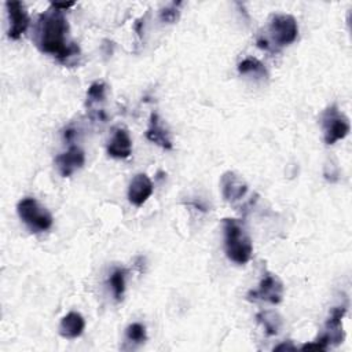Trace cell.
Here are the masks:
<instances>
[{"label":"cell","instance_id":"6da1fadb","mask_svg":"<svg viewBox=\"0 0 352 352\" xmlns=\"http://www.w3.org/2000/svg\"><path fill=\"white\" fill-rule=\"evenodd\" d=\"M34 41L41 52L55 56L65 65L80 54L78 45L69 40V23L63 11L52 6L37 19Z\"/></svg>","mask_w":352,"mask_h":352},{"label":"cell","instance_id":"7a4b0ae2","mask_svg":"<svg viewBox=\"0 0 352 352\" xmlns=\"http://www.w3.org/2000/svg\"><path fill=\"white\" fill-rule=\"evenodd\" d=\"M224 250L228 260L235 264H246L253 253L252 239L236 219H223Z\"/></svg>","mask_w":352,"mask_h":352},{"label":"cell","instance_id":"3957f363","mask_svg":"<svg viewBox=\"0 0 352 352\" xmlns=\"http://www.w3.org/2000/svg\"><path fill=\"white\" fill-rule=\"evenodd\" d=\"M16 212L32 232H43L52 227L51 213L32 197L22 198L16 205Z\"/></svg>","mask_w":352,"mask_h":352},{"label":"cell","instance_id":"277c9868","mask_svg":"<svg viewBox=\"0 0 352 352\" xmlns=\"http://www.w3.org/2000/svg\"><path fill=\"white\" fill-rule=\"evenodd\" d=\"M323 138L326 144H334L349 133V121L336 104L329 106L322 116Z\"/></svg>","mask_w":352,"mask_h":352},{"label":"cell","instance_id":"5b68a950","mask_svg":"<svg viewBox=\"0 0 352 352\" xmlns=\"http://www.w3.org/2000/svg\"><path fill=\"white\" fill-rule=\"evenodd\" d=\"M268 30L271 33L272 41L279 45L285 47L296 41L298 36V25L294 16L289 14H275L270 19Z\"/></svg>","mask_w":352,"mask_h":352},{"label":"cell","instance_id":"8992f818","mask_svg":"<svg viewBox=\"0 0 352 352\" xmlns=\"http://www.w3.org/2000/svg\"><path fill=\"white\" fill-rule=\"evenodd\" d=\"M249 300L267 301L270 304H279L283 298V285L274 274H265L256 290L248 293Z\"/></svg>","mask_w":352,"mask_h":352},{"label":"cell","instance_id":"52a82bcc","mask_svg":"<svg viewBox=\"0 0 352 352\" xmlns=\"http://www.w3.org/2000/svg\"><path fill=\"white\" fill-rule=\"evenodd\" d=\"M7 15L10 21L8 37L12 40H18L29 26V15L28 11L21 1H7L6 3Z\"/></svg>","mask_w":352,"mask_h":352},{"label":"cell","instance_id":"ba28073f","mask_svg":"<svg viewBox=\"0 0 352 352\" xmlns=\"http://www.w3.org/2000/svg\"><path fill=\"white\" fill-rule=\"evenodd\" d=\"M85 162V154L78 146H70L67 151L56 155L55 165L58 168V172L63 177L72 176L76 170L82 168Z\"/></svg>","mask_w":352,"mask_h":352},{"label":"cell","instance_id":"9c48e42d","mask_svg":"<svg viewBox=\"0 0 352 352\" xmlns=\"http://www.w3.org/2000/svg\"><path fill=\"white\" fill-rule=\"evenodd\" d=\"M154 186L146 173H138L129 183L128 199L135 206H142L153 194Z\"/></svg>","mask_w":352,"mask_h":352},{"label":"cell","instance_id":"30bf717a","mask_svg":"<svg viewBox=\"0 0 352 352\" xmlns=\"http://www.w3.org/2000/svg\"><path fill=\"white\" fill-rule=\"evenodd\" d=\"M221 194L226 201L235 204L248 192V184L234 172H226L220 180Z\"/></svg>","mask_w":352,"mask_h":352},{"label":"cell","instance_id":"8fae6325","mask_svg":"<svg viewBox=\"0 0 352 352\" xmlns=\"http://www.w3.org/2000/svg\"><path fill=\"white\" fill-rule=\"evenodd\" d=\"M132 153V140L125 128H117L109 140L107 154L113 158L124 160L128 158Z\"/></svg>","mask_w":352,"mask_h":352},{"label":"cell","instance_id":"7c38bea8","mask_svg":"<svg viewBox=\"0 0 352 352\" xmlns=\"http://www.w3.org/2000/svg\"><path fill=\"white\" fill-rule=\"evenodd\" d=\"M84 329H85V320L82 315L74 311L66 314L59 323V334L67 340H74L80 337Z\"/></svg>","mask_w":352,"mask_h":352},{"label":"cell","instance_id":"4fadbf2b","mask_svg":"<svg viewBox=\"0 0 352 352\" xmlns=\"http://www.w3.org/2000/svg\"><path fill=\"white\" fill-rule=\"evenodd\" d=\"M146 138L151 142L155 143L157 146L165 148V150H170L172 148V140L169 138L168 131L164 128V125L161 124V120L157 114H151L150 116V121H148V128L146 131Z\"/></svg>","mask_w":352,"mask_h":352},{"label":"cell","instance_id":"5bb4252c","mask_svg":"<svg viewBox=\"0 0 352 352\" xmlns=\"http://www.w3.org/2000/svg\"><path fill=\"white\" fill-rule=\"evenodd\" d=\"M256 319L264 327V330L268 336L279 334L282 324H283L282 318L274 311H261L256 315Z\"/></svg>","mask_w":352,"mask_h":352},{"label":"cell","instance_id":"9a60e30c","mask_svg":"<svg viewBox=\"0 0 352 352\" xmlns=\"http://www.w3.org/2000/svg\"><path fill=\"white\" fill-rule=\"evenodd\" d=\"M238 72L241 74H253L256 77H267V69L265 66L256 58H245L238 65Z\"/></svg>","mask_w":352,"mask_h":352},{"label":"cell","instance_id":"2e32d148","mask_svg":"<svg viewBox=\"0 0 352 352\" xmlns=\"http://www.w3.org/2000/svg\"><path fill=\"white\" fill-rule=\"evenodd\" d=\"M125 275H126V271L124 268H117L111 272V275L109 278L110 287H111L113 294L117 301H120L122 298L124 292H125Z\"/></svg>","mask_w":352,"mask_h":352},{"label":"cell","instance_id":"e0dca14e","mask_svg":"<svg viewBox=\"0 0 352 352\" xmlns=\"http://www.w3.org/2000/svg\"><path fill=\"white\" fill-rule=\"evenodd\" d=\"M106 96V84L103 81H94L87 91V104L92 106L94 103L103 102Z\"/></svg>","mask_w":352,"mask_h":352},{"label":"cell","instance_id":"ac0fdd59","mask_svg":"<svg viewBox=\"0 0 352 352\" xmlns=\"http://www.w3.org/2000/svg\"><path fill=\"white\" fill-rule=\"evenodd\" d=\"M125 337L128 341L135 342V344H142L146 341L147 334H146V327L142 323H131L126 330H125Z\"/></svg>","mask_w":352,"mask_h":352},{"label":"cell","instance_id":"d6986e66","mask_svg":"<svg viewBox=\"0 0 352 352\" xmlns=\"http://www.w3.org/2000/svg\"><path fill=\"white\" fill-rule=\"evenodd\" d=\"M175 7H176V4H172V6L168 7V8H164V10L161 11V19L165 21V22H169V23L176 22L177 15H179V11H177V8H175Z\"/></svg>","mask_w":352,"mask_h":352},{"label":"cell","instance_id":"ffe728a7","mask_svg":"<svg viewBox=\"0 0 352 352\" xmlns=\"http://www.w3.org/2000/svg\"><path fill=\"white\" fill-rule=\"evenodd\" d=\"M74 4H76L74 1H69V3H51V6H52V7H55V8L60 10V11H63V10H67V8L73 7Z\"/></svg>","mask_w":352,"mask_h":352},{"label":"cell","instance_id":"44dd1931","mask_svg":"<svg viewBox=\"0 0 352 352\" xmlns=\"http://www.w3.org/2000/svg\"><path fill=\"white\" fill-rule=\"evenodd\" d=\"M294 351L296 349V346L294 345H292L290 344V341L286 344V342H283V344H280V345H278V346H275L274 348V351Z\"/></svg>","mask_w":352,"mask_h":352}]
</instances>
